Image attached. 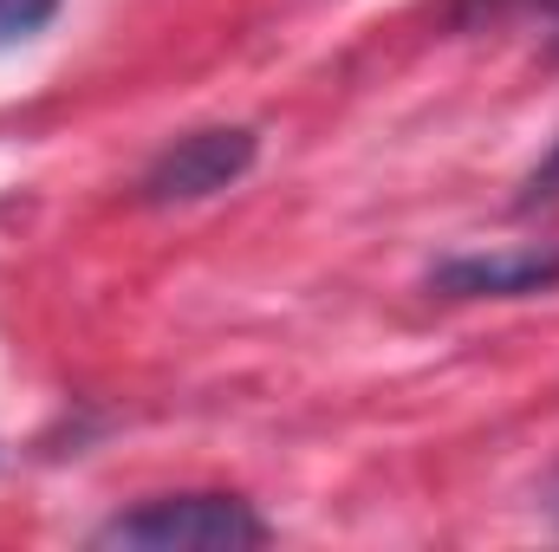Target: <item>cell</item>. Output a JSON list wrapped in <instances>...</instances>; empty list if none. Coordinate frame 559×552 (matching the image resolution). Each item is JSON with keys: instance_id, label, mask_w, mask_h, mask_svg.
<instances>
[{"instance_id": "6da1fadb", "label": "cell", "mask_w": 559, "mask_h": 552, "mask_svg": "<svg viewBox=\"0 0 559 552\" xmlns=\"http://www.w3.org/2000/svg\"><path fill=\"white\" fill-rule=\"evenodd\" d=\"M267 520L241 494H163L131 514H111L92 547H131V552H254L267 547Z\"/></svg>"}, {"instance_id": "7a4b0ae2", "label": "cell", "mask_w": 559, "mask_h": 552, "mask_svg": "<svg viewBox=\"0 0 559 552\" xmlns=\"http://www.w3.org/2000/svg\"><path fill=\"white\" fill-rule=\"evenodd\" d=\"M261 156V137L248 124H209L189 137L163 143L150 156V169L138 176V195L150 208H182V202H209L222 189H235Z\"/></svg>"}, {"instance_id": "5b68a950", "label": "cell", "mask_w": 559, "mask_h": 552, "mask_svg": "<svg viewBox=\"0 0 559 552\" xmlns=\"http://www.w3.org/2000/svg\"><path fill=\"white\" fill-rule=\"evenodd\" d=\"M547 202H559V137H554V149L527 169V182H521V208H547Z\"/></svg>"}, {"instance_id": "8992f818", "label": "cell", "mask_w": 559, "mask_h": 552, "mask_svg": "<svg viewBox=\"0 0 559 552\" xmlns=\"http://www.w3.org/2000/svg\"><path fill=\"white\" fill-rule=\"evenodd\" d=\"M547 52L559 59V0H547Z\"/></svg>"}, {"instance_id": "3957f363", "label": "cell", "mask_w": 559, "mask_h": 552, "mask_svg": "<svg viewBox=\"0 0 559 552\" xmlns=\"http://www.w3.org/2000/svg\"><path fill=\"white\" fill-rule=\"evenodd\" d=\"M559 286V248H501V254H449L429 267L442 299H534Z\"/></svg>"}, {"instance_id": "277c9868", "label": "cell", "mask_w": 559, "mask_h": 552, "mask_svg": "<svg viewBox=\"0 0 559 552\" xmlns=\"http://www.w3.org/2000/svg\"><path fill=\"white\" fill-rule=\"evenodd\" d=\"M59 7L66 0H0V52L20 46V39H33V33H46Z\"/></svg>"}, {"instance_id": "52a82bcc", "label": "cell", "mask_w": 559, "mask_h": 552, "mask_svg": "<svg viewBox=\"0 0 559 552\" xmlns=\"http://www.w3.org/2000/svg\"><path fill=\"white\" fill-rule=\"evenodd\" d=\"M540 507L554 514V527H559V468H554V481H547V494H540Z\"/></svg>"}]
</instances>
